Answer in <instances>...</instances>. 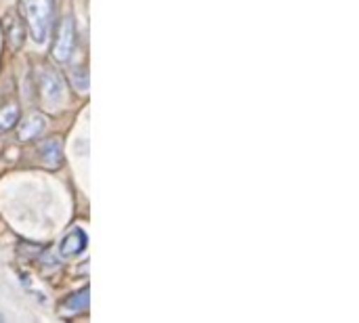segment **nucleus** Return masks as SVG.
Returning <instances> with one entry per match:
<instances>
[{"instance_id":"20e7f679","label":"nucleus","mask_w":359,"mask_h":323,"mask_svg":"<svg viewBox=\"0 0 359 323\" xmlns=\"http://www.w3.org/2000/svg\"><path fill=\"white\" fill-rule=\"evenodd\" d=\"M86 250V233L82 229H72L63 240H61V246H59V252L61 256L69 259V256H78Z\"/></svg>"},{"instance_id":"39448f33","label":"nucleus","mask_w":359,"mask_h":323,"mask_svg":"<svg viewBox=\"0 0 359 323\" xmlns=\"http://www.w3.org/2000/svg\"><path fill=\"white\" fill-rule=\"evenodd\" d=\"M44 128H46V118L40 114H32L19 126V141H32V139L40 137V132Z\"/></svg>"},{"instance_id":"1a4fd4ad","label":"nucleus","mask_w":359,"mask_h":323,"mask_svg":"<svg viewBox=\"0 0 359 323\" xmlns=\"http://www.w3.org/2000/svg\"><path fill=\"white\" fill-rule=\"evenodd\" d=\"M17 122H19V109L15 105H8V107L0 109V132L11 130Z\"/></svg>"},{"instance_id":"f257e3e1","label":"nucleus","mask_w":359,"mask_h":323,"mask_svg":"<svg viewBox=\"0 0 359 323\" xmlns=\"http://www.w3.org/2000/svg\"><path fill=\"white\" fill-rule=\"evenodd\" d=\"M21 4V17L32 34V38L42 44L48 40L53 15H55V2L53 0H19Z\"/></svg>"},{"instance_id":"7ed1b4c3","label":"nucleus","mask_w":359,"mask_h":323,"mask_svg":"<svg viewBox=\"0 0 359 323\" xmlns=\"http://www.w3.org/2000/svg\"><path fill=\"white\" fill-rule=\"evenodd\" d=\"M74 46H76V25H74L72 17H65L59 23V29H57L55 42H53L50 55H53V59L57 63H65L72 57Z\"/></svg>"},{"instance_id":"6e6552de","label":"nucleus","mask_w":359,"mask_h":323,"mask_svg":"<svg viewBox=\"0 0 359 323\" xmlns=\"http://www.w3.org/2000/svg\"><path fill=\"white\" fill-rule=\"evenodd\" d=\"M63 307L67 311H82V309H86L88 307V288H82L80 292H76L74 296H69L63 303Z\"/></svg>"},{"instance_id":"423d86ee","label":"nucleus","mask_w":359,"mask_h":323,"mask_svg":"<svg viewBox=\"0 0 359 323\" xmlns=\"http://www.w3.org/2000/svg\"><path fill=\"white\" fill-rule=\"evenodd\" d=\"M38 153H40L42 160H44L46 164H50V166H57V164L63 162V147H61V141H59V139H46V141L40 145Z\"/></svg>"},{"instance_id":"0eeeda50","label":"nucleus","mask_w":359,"mask_h":323,"mask_svg":"<svg viewBox=\"0 0 359 323\" xmlns=\"http://www.w3.org/2000/svg\"><path fill=\"white\" fill-rule=\"evenodd\" d=\"M4 21H6L4 25H6V36L11 40V46L17 48L23 42V25H21V21L15 15H6Z\"/></svg>"},{"instance_id":"f03ea898","label":"nucleus","mask_w":359,"mask_h":323,"mask_svg":"<svg viewBox=\"0 0 359 323\" xmlns=\"http://www.w3.org/2000/svg\"><path fill=\"white\" fill-rule=\"evenodd\" d=\"M38 92L46 107H57L65 97V82L55 69L42 67L38 71Z\"/></svg>"}]
</instances>
